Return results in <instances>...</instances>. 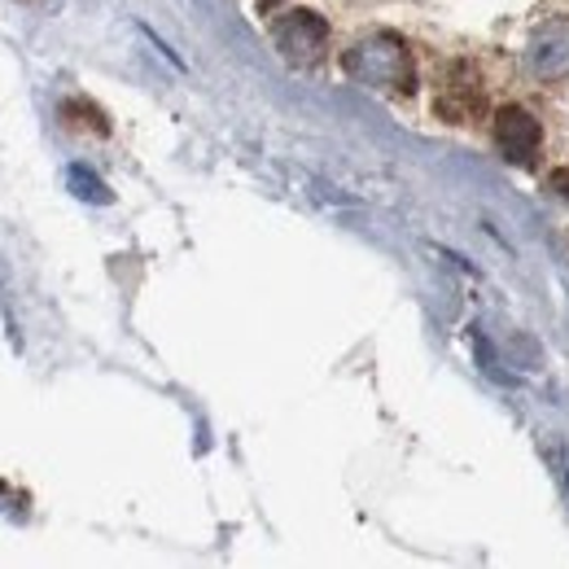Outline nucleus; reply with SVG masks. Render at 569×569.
Returning <instances> with one entry per match:
<instances>
[{
    "mask_svg": "<svg viewBox=\"0 0 569 569\" xmlns=\"http://www.w3.org/2000/svg\"><path fill=\"white\" fill-rule=\"evenodd\" d=\"M325 40H329V31H325V22L316 13H289L284 22H277V44L289 58H298V62L320 58Z\"/></svg>",
    "mask_w": 569,
    "mask_h": 569,
    "instance_id": "7ed1b4c3",
    "label": "nucleus"
},
{
    "mask_svg": "<svg viewBox=\"0 0 569 569\" xmlns=\"http://www.w3.org/2000/svg\"><path fill=\"white\" fill-rule=\"evenodd\" d=\"M530 67L539 79H569V22H552L530 44Z\"/></svg>",
    "mask_w": 569,
    "mask_h": 569,
    "instance_id": "20e7f679",
    "label": "nucleus"
},
{
    "mask_svg": "<svg viewBox=\"0 0 569 569\" xmlns=\"http://www.w3.org/2000/svg\"><path fill=\"white\" fill-rule=\"evenodd\" d=\"M347 67H351V74H359L363 83H377V88H395V92H403V88L412 83L408 49H403L399 40H390V36H381V40H372V44L356 49Z\"/></svg>",
    "mask_w": 569,
    "mask_h": 569,
    "instance_id": "f257e3e1",
    "label": "nucleus"
},
{
    "mask_svg": "<svg viewBox=\"0 0 569 569\" xmlns=\"http://www.w3.org/2000/svg\"><path fill=\"white\" fill-rule=\"evenodd\" d=\"M539 137H543V132H539V123H535L526 110L508 106V110L496 114V141L508 162H530L535 149H539Z\"/></svg>",
    "mask_w": 569,
    "mask_h": 569,
    "instance_id": "f03ea898",
    "label": "nucleus"
}]
</instances>
